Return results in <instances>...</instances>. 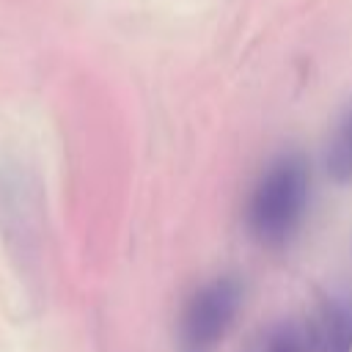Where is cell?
<instances>
[{"instance_id": "obj_1", "label": "cell", "mask_w": 352, "mask_h": 352, "mask_svg": "<svg viewBox=\"0 0 352 352\" xmlns=\"http://www.w3.org/2000/svg\"><path fill=\"white\" fill-rule=\"evenodd\" d=\"M311 204V165L294 151H278L256 176L245 201L248 234L270 250L286 248L302 228Z\"/></svg>"}, {"instance_id": "obj_2", "label": "cell", "mask_w": 352, "mask_h": 352, "mask_svg": "<svg viewBox=\"0 0 352 352\" xmlns=\"http://www.w3.org/2000/svg\"><path fill=\"white\" fill-rule=\"evenodd\" d=\"M242 280L234 275H214L201 283L179 314V352H214L242 308Z\"/></svg>"}, {"instance_id": "obj_3", "label": "cell", "mask_w": 352, "mask_h": 352, "mask_svg": "<svg viewBox=\"0 0 352 352\" xmlns=\"http://www.w3.org/2000/svg\"><path fill=\"white\" fill-rule=\"evenodd\" d=\"M300 352H352V289L319 300L300 327Z\"/></svg>"}, {"instance_id": "obj_4", "label": "cell", "mask_w": 352, "mask_h": 352, "mask_svg": "<svg viewBox=\"0 0 352 352\" xmlns=\"http://www.w3.org/2000/svg\"><path fill=\"white\" fill-rule=\"evenodd\" d=\"M324 173L336 184H352V104L336 118L324 143Z\"/></svg>"}, {"instance_id": "obj_5", "label": "cell", "mask_w": 352, "mask_h": 352, "mask_svg": "<svg viewBox=\"0 0 352 352\" xmlns=\"http://www.w3.org/2000/svg\"><path fill=\"white\" fill-rule=\"evenodd\" d=\"M250 352H300V327L292 322H278L253 341Z\"/></svg>"}]
</instances>
